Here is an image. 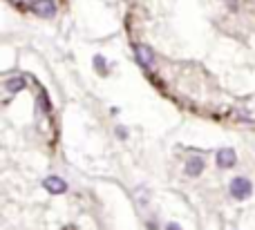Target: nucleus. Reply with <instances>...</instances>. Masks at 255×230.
<instances>
[{"mask_svg": "<svg viewBox=\"0 0 255 230\" xmlns=\"http://www.w3.org/2000/svg\"><path fill=\"white\" fill-rule=\"evenodd\" d=\"M251 181H247V179H233V183H231V195L235 197V199H247V197H251Z\"/></svg>", "mask_w": 255, "mask_h": 230, "instance_id": "obj_1", "label": "nucleus"}, {"mask_svg": "<svg viewBox=\"0 0 255 230\" xmlns=\"http://www.w3.org/2000/svg\"><path fill=\"white\" fill-rule=\"evenodd\" d=\"M31 11L43 16V18H49L56 13V4H54L52 0H36V2L31 4Z\"/></svg>", "mask_w": 255, "mask_h": 230, "instance_id": "obj_2", "label": "nucleus"}, {"mask_svg": "<svg viewBox=\"0 0 255 230\" xmlns=\"http://www.w3.org/2000/svg\"><path fill=\"white\" fill-rule=\"evenodd\" d=\"M43 186L47 188L49 192H54V195H61V192L67 190V183L63 181V179H58V177H47L43 181Z\"/></svg>", "mask_w": 255, "mask_h": 230, "instance_id": "obj_3", "label": "nucleus"}, {"mask_svg": "<svg viewBox=\"0 0 255 230\" xmlns=\"http://www.w3.org/2000/svg\"><path fill=\"white\" fill-rule=\"evenodd\" d=\"M202 170H204V161L202 159H197V156H190V159L186 161V172H188L190 177H197Z\"/></svg>", "mask_w": 255, "mask_h": 230, "instance_id": "obj_4", "label": "nucleus"}, {"mask_svg": "<svg viewBox=\"0 0 255 230\" xmlns=\"http://www.w3.org/2000/svg\"><path fill=\"white\" fill-rule=\"evenodd\" d=\"M233 163H235V152L233 150H222L220 154H217V165H220V168H231Z\"/></svg>", "mask_w": 255, "mask_h": 230, "instance_id": "obj_5", "label": "nucleus"}, {"mask_svg": "<svg viewBox=\"0 0 255 230\" xmlns=\"http://www.w3.org/2000/svg\"><path fill=\"white\" fill-rule=\"evenodd\" d=\"M136 58H139V63L145 67L152 65V54H150L148 47H136Z\"/></svg>", "mask_w": 255, "mask_h": 230, "instance_id": "obj_6", "label": "nucleus"}, {"mask_svg": "<svg viewBox=\"0 0 255 230\" xmlns=\"http://www.w3.org/2000/svg\"><path fill=\"white\" fill-rule=\"evenodd\" d=\"M4 87H7L9 92H20V89L25 87V80L22 78H9L7 83H4Z\"/></svg>", "mask_w": 255, "mask_h": 230, "instance_id": "obj_7", "label": "nucleus"}, {"mask_svg": "<svg viewBox=\"0 0 255 230\" xmlns=\"http://www.w3.org/2000/svg\"><path fill=\"white\" fill-rule=\"evenodd\" d=\"M168 230H179V228H177V224H170V226H168Z\"/></svg>", "mask_w": 255, "mask_h": 230, "instance_id": "obj_8", "label": "nucleus"}]
</instances>
